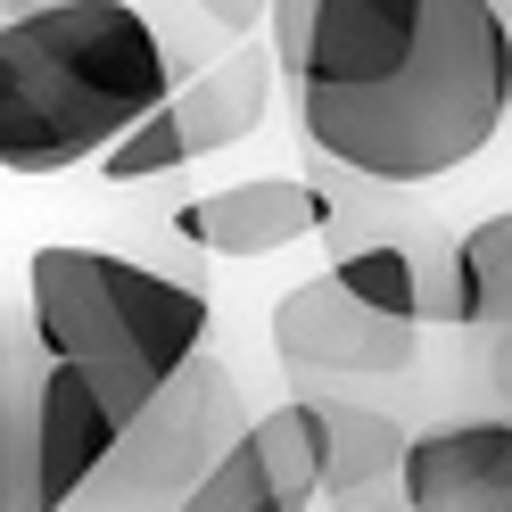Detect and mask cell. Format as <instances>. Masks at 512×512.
Here are the masks:
<instances>
[{"label": "cell", "mask_w": 512, "mask_h": 512, "mask_svg": "<svg viewBox=\"0 0 512 512\" xmlns=\"http://www.w3.org/2000/svg\"><path fill=\"white\" fill-rule=\"evenodd\" d=\"M174 512H290V504L273 496V479H265V463L248 455V430H240V446H232V455H223Z\"/></svg>", "instance_id": "obj_16"}, {"label": "cell", "mask_w": 512, "mask_h": 512, "mask_svg": "<svg viewBox=\"0 0 512 512\" xmlns=\"http://www.w3.org/2000/svg\"><path fill=\"white\" fill-rule=\"evenodd\" d=\"M174 232L190 248H215V256H281V248H298L306 232H323V182L248 174V182L199 190V199L174 207Z\"/></svg>", "instance_id": "obj_8"}, {"label": "cell", "mask_w": 512, "mask_h": 512, "mask_svg": "<svg viewBox=\"0 0 512 512\" xmlns=\"http://www.w3.org/2000/svg\"><path fill=\"white\" fill-rule=\"evenodd\" d=\"M25 9H50V0H0V17H25Z\"/></svg>", "instance_id": "obj_20"}, {"label": "cell", "mask_w": 512, "mask_h": 512, "mask_svg": "<svg viewBox=\"0 0 512 512\" xmlns=\"http://www.w3.org/2000/svg\"><path fill=\"white\" fill-rule=\"evenodd\" d=\"M290 83L314 157L380 182H438L512 116V17L504 0H314Z\"/></svg>", "instance_id": "obj_1"}, {"label": "cell", "mask_w": 512, "mask_h": 512, "mask_svg": "<svg viewBox=\"0 0 512 512\" xmlns=\"http://www.w3.org/2000/svg\"><path fill=\"white\" fill-rule=\"evenodd\" d=\"M323 166V232L339 240V281L356 298H372L380 314H405V323H463L471 331V256L463 232L405 199L413 182H380V174H347L331 157Z\"/></svg>", "instance_id": "obj_4"}, {"label": "cell", "mask_w": 512, "mask_h": 512, "mask_svg": "<svg viewBox=\"0 0 512 512\" xmlns=\"http://www.w3.org/2000/svg\"><path fill=\"white\" fill-rule=\"evenodd\" d=\"M25 323L50 364H75L124 422L207 347V290L108 248H34Z\"/></svg>", "instance_id": "obj_3"}, {"label": "cell", "mask_w": 512, "mask_h": 512, "mask_svg": "<svg viewBox=\"0 0 512 512\" xmlns=\"http://www.w3.org/2000/svg\"><path fill=\"white\" fill-rule=\"evenodd\" d=\"M182 166H190V141H182V116H174V91L100 149V174L108 182H157V174H182Z\"/></svg>", "instance_id": "obj_14"}, {"label": "cell", "mask_w": 512, "mask_h": 512, "mask_svg": "<svg viewBox=\"0 0 512 512\" xmlns=\"http://www.w3.org/2000/svg\"><path fill=\"white\" fill-rule=\"evenodd\" d=\"M0 512H42V339L0 314Z\"/></svg>", "instance_id": "obj_11"}, {"label": "cell", "mask_w": 512, "mask_h": 512, "mask_svg": "<svg viewBox=\"0 0 512 512\" xmlns=\"http://www.w3.org/2000/svg\"><path fill=\"white\" fill-rule=\"evenodd\" d=\"M273 356L298 389H339V380H397L413 372V323L356 298L339 273L298 281L273 306Z\"/></svg>", "instance_id": "obj_6"}, {"label": "cell", "mask_w": 512, "mask_h": 512, "mask_svg": "<svg viewBox=\"0 0 512 512\" xmlns=\"http://www.w3.org/2000/svg\"><path fill=\"white\" fill-rule=\"evenodd\" d=\"M248 455L265 463L273 496L290 512H306L314 496H323V446H314V405L306 397L273 405V413H248Z\"/></svg>", "instance_id": "obj_13"}, {"label": "cell", "mask_w": 512, "mask_h": 512, "mask_svg": "<svg viewBox=\"0 0 512 512\" xmlns=\"http://www.w3.org/2000/svg\"><path fill=\"white\" fill-rule=\"evenodd\" d=\"M240 430H248L240 380H232V364H215L199 347V356L116 430L100 471H91L58 512H174L240 446Z\"/></svg>", "instance_id": "obj_5"}, {"label": "cell", "mask_w": 512, "mask_h": 512, "mask_svg": "<svg viewBox=\"0 0 512 512\" xmlns=\"http://www.w3.org/2000/svg\"><path fill=\"white\" fill-rule=\"evenodd\" d=\"M488 389H496L504 422H512V323H504V331H488Z\"/></svg>", "instance_id": "obj_19"}, {"label": "cell", "mask_w": 512, "mask_h": 512, "mask_svg": "<svg viewBox=\"0 0 512 512\" xmlns=\"http://www.w3.org/2000/svg\"><path fill=\"white\" fill-rule=\"evenodd\" d=\"M190 9H199L215 34H256V25H265V0H190Z\"/></svg>", "instance_id": "obj_18"}, {"label": "cell", "mask_w": 512, "mask_h": 512, "mask_svg": "<svg viewBox=\"0 0 512 512\" xmlns=\"http://www.w3.org/2000/svg\"><path fill=\"white\" fill-rule=\"evenodd\" d=\"M471 256V331H504L512 323V207L463 232Z\"/></svg>", "instance_id": "obj_15"}, {"label": "cell", "mask_w": 512, "mask_h": 512, "mask_svg": "<svg viewBox=\"0 0 512 512\" xmlns=\"http://www.w3.org/2000/svg\"><path fill=\"white\" fill-rule=\"evenodd\" d=\"M116 430H124V413L91 389L75 364H50L42 356V512H58L91 471H100Z\"/></svg>", "instance_id": "obj_10"}, {"label": "cell", "mask_w": 512, "mask_h": 512, "mask_svg": "<svg viewBox=\"0 0 512 512\" xmlns=\"http://www.w3.org/2000/svg\"><path fill=\"white\" fill-rule=\"evenodd\" d=\"M397 488L405 512H512V422L479 413V422H438L405 438Z\"/></svg>", "instance_id": "obj_7"}, {"label": "cell", "mask_w": 512, "mask_h": 512, "mask_svg": "<svg viewBox=\"0 0 512 512\" xmlns=\"http://www.w3.org/2000/svg\"><path fill=\"white\" fill-rule=\"evenodd\" d=\"M273 42H248V34H232V50L215 58V67H199L182 91H174V116H182V141H190V157H215V149H232V141H248L256 124H265V108H273Z\"/></svg>", "instance_id": "obj_9"}, {"label": "cell", "mask_w": 512, "mask_h": 512, "mask_svg": "<svg viewBox=\"0 0 512 512\" xmlns=\"http://www.w3.org/2000/svg\"><path fill=\"white\" fill-rule=\"evenodd\" d=\"M306 34H314V0H265V42H273V67L281 75H298Z\"/></svg>", "instance_id": "obj_17"}, {"label": "cell", "mask_w": 512, "mask_h": 512, "mask_svg": "<svg viewBox=\"0 0 512 512\" xmlns=\"http://www.w3.org/2000/svg\"><path fill=\"white\" fill-rule=\"evenodd\" d=\"M174 91V50L133 0L0 17V174H67Z\"/></svg>", "instance_id": "obj_2"}, {"label": "cell", "mask_w": 512, "mask_h": 512, "mask_svg": "<svg viewBox=\"0 0 512 512\" xmlns=\"http://www.w3.org/2000/svg\"><path fill=\"white\" fill-rule=\"evenodd\" d=\"M314 405V446H323V488L339 504H356L372 496L380 479H397L405 463V430H397V413H380L364 397H339V389H298Z\"/></svg>", "instance_id": "obj_12"}]
</instances>
